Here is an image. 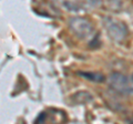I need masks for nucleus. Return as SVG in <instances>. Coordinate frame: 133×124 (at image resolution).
I'll use <instances>...</instances> for the list:
<instances>
[{
    "instance_id": "20e7f679",
    "label": "nucleus",
    "mask_w": 133,
    "mask_h": 124,
    "mask_svg": "<svg viewBox=\"0 0 133 124\" xmlns=\"http://www.w3.org/2000/svg\"><path fill=\"white\" fill-rule=\"evenodd\" d=\"M79 75H81L82 78H84L85 80L92 81V82H103L104 81V75L97 72H79Z\"/></svg>"
},
{
    "instance_id": "39448f33",
    "label": "nucleus",
    "mask_w": 133,
    "mask_h": 124,
    "mask_svg": "<svg viewBox=\"0 0 133 124\" xmlns=\"http://www.w3.org/2000/svg\"><path fill=\"white\" fill-rule=\"evenodd\" d=\"M132 79H133V75H132Z\"/></svg>"
},
{
    "instance_id": "f03ea898",
    "label": "nucleus",
    "mask_w": 133,
    "mask_h": 124,
    "mask_svg": "<svg viewBox=\"0 0 133 124\" xmlns=\"http://www.w3.org/2000/svg\"><path fill=\"white\" fill-rule=\"evenodd\" d=\"M70 29L80 39H88L93 35V26L88 19L81 17H74L70 20Z\"/></svg>"
},
{
    "instance_id": "7ed1b4c3",
    "label": "nucleus",
    "mask_w": 133,
    "mask_h": 124,
    "mask_svg": "<svg viewBox=\"0 0 133 124\" xmlns=\"http://www.w3.org/2000/svg\"><path fill=\"white\" fill-rule=\"evenodd\" d=\"M103 23H104L108 33L112 39L116 41H122L128 36V29L123 23L111 18H105L103 20Z\"/></svg>"
},
{
    "instance_id": "f257e3e1",
    "label": "nucleus",
    "mask_w": 133,
    "mask_h": 124,
    "mask_svg": "<svg viewBox=\"0 0 133 124\" xmlns=\"http://www.w3.org/2000/svg\"><path fill=\"white\" fill-rule=\"evenodd\" d=\"M110 86L120 94L129 95L133 93V79L129 78L122 73L114 72L110 77Z\"/></svg>"
}]
</instances>
